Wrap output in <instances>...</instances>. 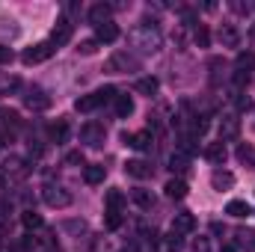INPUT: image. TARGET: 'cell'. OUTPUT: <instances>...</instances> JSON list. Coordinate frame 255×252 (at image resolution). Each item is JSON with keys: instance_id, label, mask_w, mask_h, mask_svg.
Masks as SVG:
<instances>
[{"instance_id": "obj_1", "label": "cell", "mask_w": 255, "mask_h": 252, "mask_svg": "<svg viewBox=\"0 0 255 252\" xmlns=\"http://www.w3.org/2000/svg\"><path fill=\"white\" fill-rule=\"evenodd\" d=\"M130 42H133V48H139L142 54H154V51H160V45H163V36H160V30H157L154 24L142 21L139 27H133V33H130Z\"/></svg>"}, {"instance_id": "obj_2", "label": "cell", "mask_w": 255, "mask_h": 252, "mask_svg": "<svg viewBox=\"0 0 255 252\" xmlns=\"http://www.w3.org/2000/svg\"><path fill=\"white\" fill-rule=\"evenodd\" d=\"M54 51H57V45L48 39V42H39V45L27 48V51L21 54V60H24V65H39V63H45V60H51Z\"/></svg>"}, {"instance_id": "obj_3", "label": "cell", "mask_w": 255, "mask_h": 252, "mask_svg": "<svg viewBox=\"0 0 255 252\" xmlns=\"http://www.w3.org/2000/svg\"><path fill=\"white\" fill-rule=\"evenodd\" d=\"M110 74H128V71H136L139 68V60L133 57V54H128V51H119V54H113L107 65H104Z\"/></svg>"}, {"instance_id": "obj_4", "label": "cell", "mask_w": 255, "mask_h": 252, "mask_svg": "<svg viewBox=\"0 0 255 252\" xmlns=\"http://www.w3.org/2000/svg\"><path fill=\"white\" fill-rule=\"evenodd\" d=\"M42 199L51 205V208H68L71 205V193L60 184H45L42 187Z\"/></svg>"}, {"instance_id": "obj_5", "label": "cell", "mask_w": 255, "mask_h": 252, "mask_svg": "<svg viewBox=\"0 0 255 252\" xmlns=\"http://www.w3.org/2000/svg\"><path fill=\"white\" fill-rule=\"evenodd\" d=\"M24 107L33 110V113L48 110V107H51V95H48L45 89H39V86H30V89L24 92Z\"/></svg>"}, {"instance_id": "obj_6", "label": "cell", "mask_w": 255, "mask_h": 252, "mask_svg": "<svg viewBox=\"0 0 255 252\" xmlns=\"http://www.w3.org/2000/svg\"><path fill=\"white\" fill-rule=\"evenodd\" d=\"M104 136H107V127L98 125V122H86V125L80 127V139H83L86 145H92V148L104 145Z\"/></svg>"}, {"instance_id": "obj_7", "label": "cell", "mask_w": 255, "mask_h": 252, "mask_svg": "<svg viewBox=\"0 0 255 252\" xmlns=\"http://www.w3.org/2000/svg\"><path fill=\"white\" fill-rule=\"evenodd\" d=\"M71 33H74V24L68 21V18H57V24H54V30H51V42L60 48V45H68L71 42Z\"/></svg>"}, {"instance_id": "obj_8", "label": "cell", "mask_w": 255, "mask_h": 252, "mask_svg": "<svg viewBox=\"0 0 255 252\" xmlns=\"http://www.w3.org/2000/svg\"><path fill=\"white\" fill-rule=\"evenodd\" d=\"M30 169L33 166L27 160H21V157H6V163H3V175H9V178H27Z\"/></svg>"}, {"instance_id": "obj_9", "label": "cell", "mask_w": 255, "mask_h": 252, "mask_svg": "<svg viewBox=\"0 0 255 252\" xmlns=\"http://www.w3.org/2000/svg\"><path fill=\"white\" fill-rule=\"evenodd\" d=\"M122 142L136 148V151H148L151 148V130H139V133H122Z\"/></svg>"}, {"instance_id": "obj_10", "label": "cell", "mask_w": 255, "mask_h": 252, "mask_svg": "<svg viewBox=\"0 0 255 252\" xmlns=\"http://www.w3.org/2000/svg\"><path fill=\"white\" fill-rule=\"evenodd\" d=\"M238 133H241V119L238 116H223V122H220V142L238 139Z\"/></svg>"}, {"instance_id": "obj_11", "label": "cell", "mask_w": 255, "mask_h": 252, "mask_svg": "<svg viewBox=\"0 0 255 252\" xmlns=\"http://www.w3.org/2000/svg\"><path fill=\"white\" fill-rule=\"evenodd\" d=\"M116 39H119V27H116L113 21L95 27V42H98V45H110V42H116Z\"/></svg>"}, {"instance_id": "obj_12", "label": "cell", "mask_w": 255, "mask_h": 252, "mask_svg": "<svg viewBox=\"0 0 255 252\" xmlns=\"http://www.w3.org/2000/svg\"><path fill=\"white\" fill-rule=\"evenodd\" d=\"M110 15H113V6H110V3H95V6L89 9V21H92L95 27L107 24V21H110Z\"/></svg>"}, {"instance_id": "obj_13", "label": "cell", "mask_w": 255, "mask_h": 252, "mask_svg": "<svg viewBox=\"0 0 255 252\" xmlns=\"http://www.w3.org/2000/svg\"><path fill=\"white\" fill-rule=\"evenodd\" d=\"M220 45L223 48H238L241 45V33H238L235 24H223L220 27Z\"/></svg>"}, {"instance_id": "obj_14", "label": "cell", "mask_w": 255, "mask_h": 252, "mask_svg": "<svg viewBox=\"0 0 255 252\" xmlns=\"http://www.w3.org/2000/svg\"><path fill=\"white\" fill-rule=\"evenodd\" d=\"M193 229H196V217L193 214H175V220H172V232H178V235H190Z\"/></svg>"}, {"instance_id": "obj_15", "label": "cell", "mask_w": 255, "mask_h": 252, "mask_svg": "<svg viewBox=\"0 0 255 252\" xmlns=\"http://www.w3.org/2000/svg\"><path fill=\"white\" fill-rule=\"evenodd\" d=\"M211 184H214V190H229L235 187V175L229 172V169H214V175H211Z\"/></svg>"}, {"instance_id": "obj_16", "label": "cell", "mask_w": 255, "mask_h": 252, "mask_svg": "<svg viewBox=\"0 0 255 252\" xmlns=\"http://www.w3.org/2000/svg\"><path fill=\"white\" fill-rule=\"evenodd\" d=\"M235 244L247 252H255V229H238L235 232Z\"/></svg>"}, {"instance_id": "obj_17", "label": "cell", "mask_w": 255, "mask_h": 252, "mask_svg": "<svg viewBox=\"0 0 255 252\" xmlns=\"http://www.w3.org/2000/svg\"><path fill=\"white\" fill-rule=\"evenodd\" d=\"M104 175H107V169H104L101 163H89V166H83V181H86V184H101Z\"/></svg>"}, {"instance_id": "obj_18", "label": "cell", "mask_w": 255, "mask_h": 252, "mask_svg": "<svg viewBox=\"0 0 255 252\" xmlns=\"http://www.w3.org/2000/svg\"><path fill=\"white\" fill-rule=\"evenodd\" d=\"M125 172L130 175V178H148V175H151V166H148L145 160H128Z\"/></svg>"}, {"instance_id": "obj_19", "label": "cell", "mask_w": 255, "mask_h": 252, "mask_svg": "<svg viewBox=\"0 0 255 252\" xmlns=\"http://www.w3.org/2000/svg\"><path fill=\"white\" fill-rule=\"evenodd\" d=\"M133 89L139 92V95H157V89H160V83H157V77H139L136 83H133Z\"/></svg>"}, {"instance_id": "obj_20", "label": "cell", "mask_w": 255, "mask_h": 252, "mask_svg": "<svg viewBox=\"0 0 255 252\" xmlns=\"http://www.w3.org/2000/svg\"><path fill=\"white\" fill-rule=\"evenodd\" d=\"M226 214H229V217H235V220H244V217H250L253 211H250V205H247L244 199H232V202L226 205Z\"/></svg>"}, {"instance_id": "obj_21", "label": "cell", "mask_w": 255, "mask_h": 252, "mask_svg": "<svg viewBox=\"0 0 255 252\" xmlns=\"http://www.w3.org/2000/svg\"><path fill=\"white\" fill-rule=\"evenodd\" d=\"M95 107H101V101H98L95 92H92V95H80V98L74 101V110H77V113H92Z\"/></svg>"}, {"instance_id": "obj_22", "label": "cell", "mask_w": 255, "mask_h": 252, "mask_svg": "<svg viewBox=\"0 0 255 252\" xmlns=\"http://www.w3.org/2000/svg\"><path fill=\"white\" fill-rule=\"evenodd\" d=\"M226 142H211L208 148H205V160H211V163H223L226 160Z\"/></svg>"}, {"instance_id": "obj_23", "label": "cell", "mask_w": 255, "mask_h": 252, "mask_svg": "<svg viewBox=\"0 0 255 252\" xmlns=\"http://www.w3.org/2000/svg\"><path fill=\"white\" fill-rule=\"evenodd\" d=\"M163 190H166L169 199H184V196H187V184H184V178H169Z\"/></svg>"}, {"instance_id": "obj_24", "label": "cell", "mask_w": 255, "mask_h": 252, "mask_svg": "<svg viewBox=\"0 0 255 252\" xmlns=\"http://www.w3.org/2000/svg\"><path fill=\"white\" fill-rule=\"evenodd\" d=\"M253 68H255V54L253 51H241L238 60H235V71H247V74H253Z\"/></svg>"}, {"instance_id": "obj_25", "label": "cell", "mask_w": 255, "mask_h": 252, "mask_svg": "<svg viewBox=\"0 0 255 252\" xmlns=\"http://www.w3.org/2000/svg\"><path fill=\"white\" fill-rule=\"evenodd\" d=\"M113 104H116V116H119V119H128V116L133 113V98H130V95H116Z\"/></svg>"}, {"instance_id": "obj_26", "label": "cell", "mask_w": 255, "mask_h": 252, "mask_svg": "<svg viewBox=\"0 0 255 252\" xmlns=\"http://www.w3.org/2000/svg\"><path fill=\"white\" fill-rule=\"evenodd\" d=\"M130 199H133V205H139V208H151L154 205V196H151V190H130Z\"/></svg>"}, {"instance_id": "obj_27", "label": "cell", "mask_w": 255, "mask_h": 252, "mask_svg": "<svg viewBox=\"0 0 255 252\" xmlns=\"http://www.w3.org/2000/svg\"><path fill=\"white\" fill-rule=\"evenodd\" d=\"M169 169H172V172H178V175H184V172L190 169V157H187V154H181V151H178V154H172V157H169Z\"/></svg>"}, {"instance_id": "obj_28", "label": "cell", "mask_w": 255, "mask_h": 252, "mask_svg": "<svg viewBox=\"0 0 255 252\" xmlns=\"http://www.w3.org/2000/svg\"><path fill=\"white\" fill-rule=\"evenodd\" d=\"M18 33H21L18 21H12V18H0V39H15Z\"/></svg>"}, {"instance_id": "obj_29", "label": "cell", "mask_w": 255, "mask_h": 252, "mask_svg": "<svg viewBox=\"0 0 255 252\" xmlns=\"http://www.w3.org/2000/svg\"><path fill=\"white\" fill-rule=\"evenodd\" d=\"M21 223H24L27 232H33V229H42L45 220H42V214H36V211H24V214H21Z\"/></svg>"}, {"instance_id": "obj_30", "label": "cell", "mask_w": 255, "mask_h": 252, "mask_svg": "<svg viewBox=\"0 0 255 252\" xmlns=\"http://www.w3.org/2000/svg\"><path fill=\"white\" fill-rule=\"evenodd\" d=\"M51 139H54V142H65V139H68V122H65V119H57V122L51 125Z\"/></svg>"}, {"instance_id": "obj_31", "label": "cell", "mask_w": 255, "mask_h": 252, "mask_svg": "<svg viewBox=\"0 0 255 252\" xmlns=\"http://www.w3.org/2000/svg\"><path fill=\"white\" fill-rule=\"evenodd\" d=\"M163 244H166V252H181V250H184V235L169 232V235L163 238Z\"/></svg>"}, {"instance_id": "obj_32", "label": "cell", "mask_w": 255, "mask_h": 252, "mask_svg": "<svg viewBox=\"0 0 255 252\" xmlns=\"http://www.w3.org/2000/svg\"><path fill=\"white\" fill-rule=\"evenodd\" d=\"M107 211H122V205H125V196L119 193V190H107Z\"/></svg>"}, {"instance_id": "obj_33", "label": "cell", "mask_w": 255, "mask_h": 252, "mask_svg": "<svg viewBox=\"0 0 255 252\" xmlns=\"http://www.w3.org/2000/svg\"><path fill=\"white\" fill-rule=\"evenodd\" d=\"M193 42H196L199 48H208V45H211V33H208V27H205V24H199V27H196Z\"/></svg>"}, {"instance_id": "obj_34", "label": "cell", "mask_w": 255, "mask_h": 252, "mask_svg": "<svg viewBox=\"0 0 255 252\" xmlns=\"http://www.w3.org/2000/svg\"><path fill=\"white\" fill-rule=\"evenodd\" d=\"M190 133H193V136H202V133H208V119H205V116H193Z\"/></svg>"}, {"instance_id": "obj_35", "label": "cell", "mask_w": 255, "mask_h": 252, "mask_svg": "<svg viewBox=\"0 0 255 252\" xmlns=\"http://www.w3.org/2000/svg\"><path fill=\"white\" fill-rule=\"evenodd\" d=\"M95 51H98V42H95V39H83V42L77 45V54H83V57H92Z\"/></svg>"}, {"instance_id": "obj_36", "label": "cell", "mask_w": 255, "mask_h": 252, "mask_svg": "<svg viewBox=\"0 0 255 252\" xmlns=\"http://www.w3.org/2000/svg\"><path fill=\"white\" fill-rule=\"evenodd\" d=\"M18 86H21V80H18V77H3V80H0V95H9V92H15Z\"/></svg>"}, {"instance_id": "obj_37", "label": "cell", "mask_w": 255, "mask_h": 252, "mask_svg": "<svg viewBox=\"0 0 255 252\" xmlns=\"http://www.w3.org/2000/svg\"><path fill=\"white\" fill-rule=\"evenodd\" d=\"M104 226L113 232V229H119L122 226V211H107V220H104Z\"/></svg>"}, {"instance_id": "obj_38", "label": "cell", "mask_w": 255, "mask_h": 252, "mask_svg": "<svg viewBox=\"0 0 255 252\" xmlns=\"http://www.w3.org/2000/svg\"><path fill=\"white\" fill-rule=\"evenodd\" d=\"M95 95H98V101H101V104H107V101H116V95H119V92H116L113 86H104V89H98Z\"/></svg>"}, {"instance_id": "obj_39", "label": "cell", "mask_w": 255, "mask_h": 252, "mask_svg": "<svg viewBox=\"0 0 255 252\" xmlns=\"http://www.w3.org/2000/svg\"><path fill=\"white\" fill-rule=\"evenodd\" d=\"M250 77H253V74H247V71H235V74H232V80H235V86H241V89H244V86L250 83Z\"/></svg>"}, {"instance_id": "obj_40", "label": "cell", "mask_w": 255, "mask_h": 252, "mask_svg": "<svg viewBox=\"0 0 255 252\" xmlns=\"http://www.w3.org/2000/svg\"><path fill=\"white\" fill-rule=\"evenodd\" d=\"M0 116H3V122H6V127H18V125H21L18 113H12V110H9V113H0Z\"/></svg>"}, {"instance_id": "obj_41", "label": "cell", "mask_w": 255, "mask_h": 252, "mask_svg": "<svg viewBox=\"0 0 255 252\" xmlns=\"http://www.w3.org/2000/svg\"><path fill=\"white\" fill-rule=\"evenodd\" d=\"M193 252H211V241H208V238H196Z\"/></svg>"}, {"instance_id": "obj_42", "label": "cell", "mask_w": 255, "mask_h": 252, "mask_svg": "<svg viewBox=\"0 0 255 252\" xmlns=\"http://www.w3.org/2000/svg\"><path fill=\"white\" fill-rule=\"evenodd\" d=\"M9 63H12V48L0 45V65H9Z\"/></svg>"}, {"instance_id": "obj_43", "label": "cell", "mask_w": 255, "mask_h": 252, "mask_svg": "<svg viewBox=\"0 0 255 252\" xmlns=\"http://www.w3.org/2000/svg\"><path fill=\"white\" fill-rule=\"evenodd\" d=\"M238 157H241L244 163H247V160H253V148H250V145H241V148H238Z\"/></svg>"}, {"instance_id": "obj_44", "label": "cell", "mask_w": 255, "mask_h": 252, "mask_svg": "<svg viewBox=\"0 0 255 252\" xmlns=\"http://www.w3.org/2000/svg\"><path fill=\"white\" fill-rule=\"evenodd\" d=\"M65 160H68V163H71V166H77V163H80V166H83V154H80V151H71V154H68V157H65Z\"/></svg>"}, {"instance_id": "obj_45", "label": "cell", "mask_w": 255, "mask_h": 252, "mask_svg": "<svg viewBox=\"0 0 255 252\" xmlns=\"http://www.w3.org/2000/svg\"><path fill=\"white\" fill-rule=\"evenodd\" d=\"M3 184H6V175H3V172H0V187H3Z\"/></svg>"}, {"instance_id": "obj_46", "label": "cell", "mask_w": 255, "mask_h": 252, "mask_svg": "<svg viewBox=\"0 0 255 252\" xmlns=\"http://www.w3.org/2000/svg\"><path fill=\"white\" fill-rule=\"evenodd\" d=\"M3 142H6V136H3V133H0V148H3Z\"/></svg>"}]
</instances>
